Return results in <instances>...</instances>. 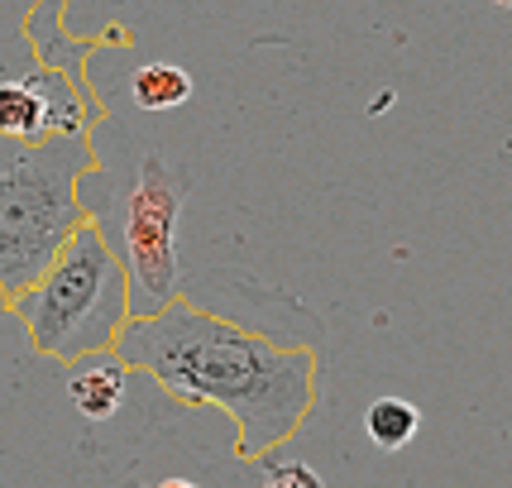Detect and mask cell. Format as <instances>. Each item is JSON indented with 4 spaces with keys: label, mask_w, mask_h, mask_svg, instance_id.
<instances>
[{
    "label": "cell",
    "mask_w": 512,
    "mask_h": 488,
    "mask_svg": "<svg viewBox=\"0 0 512 488\" xmlns=\"http://www.w3.org/2000/svg\"><path fill=\"white\" fill-rule=\"evenodd\" d=\"M130 374H149L178 407H216L235 422V455L264 465L321 407V340H283L245 316L178 292L154 316L115 335Z\"/></svg>",
    "instance_id": "1"
},
{
    "label": "cell",
    "mask_w": 512,
    "mask_h": 488,
    "mask_svg": "<svg viewBox=\"0 0 512 488\" xmlns=\"http://www.w3.org/2000/svg\"><path fill=\"white\" fill-rule=\"evenodd\" d=\"M91 173L96 149L87 134H0V307L44 273L77 225L96 216L82 201Z\"/></svg>",
    "instance_id": "2"
},
{
    "label": "cell",
    "mask_w": 512,
    "mask_h": 488,
    "mask_svg": "<svg viewBox=\"0 0 512 488\" xmlns=\"http://www.w3.org/2000/svg\"><path fill=\"white\" fill-rule=\"evenodd\" d=\"M5 311L24 326L29 350L58 364L115 350V335L130 321V283L101 216L77 225L44 273L5 302Z\"/></svg>",
    "instance_id": "3"
},
{
    "label": "cell",
    "mask_w": 512,
    "mask_h": 488,
    "mask_svg": "<svg viewBox=\"0 0 512 488\" xmlns=\"http://www.w3.org/2000/svg\"><path fill=\"white\" fill-rule=\"evenodd\" d=\"M187 173L163 154H144L120 206V268L130 283V316H154L178 297V225Z\"/></svg>",
    "instance_id": "4"
},
{
    "label": "cell",
    "mask_w": 512,
    "mask_h": 488,
    "mask_svg": "<svg viewBox=\"0 0 512 488\" xmlns=\"http://www.w3.org/2000/svg\"><path fill=\"white\" fill-rule=\"evenodd\" d=\"M0 134L5 139L87 134V106L63 72L0 77Z\"/></svg>",
    "instance_id": "5"
},
{
    "label": "cell",
    "mask_w": 512,
    "mask_h": 488,
    "mask_svg": "<svg viewBox=\"0 0 512 488\" xmlns=\"http://www.w3.org/2000/svg\"><path fill=\"white\" fill-rule=\"evenodd\" d=\"M67 398L72 407L87 417V422H111L115 412L125 407V393H130V364L115 355V350H101V355H87L77 364H67Z\"/></svg>",
    "instance_id": "6"
},
{
    "label": "cell",
    "mask_w": 512,
    "mask_h": 488,
    "mask_svg": "<svg viewBox=\"0 0 512 488\" xmlns=\"http://www.w3.org/2000/svg\"><path fill=\"white\" fill-rule=\"evenodd\" d=\"M130 96L139 111H178L192 101V72L178 63H144L130 77Z\"/></svg>",
    "instance_id": "7"
},
{
    "label": "cell",
    "mask_w": 512,
    "mask_h": 488,
    "mask_svg": "<svg viewBox=\"0 0 512 488\" xmlns=\"http://www.w3.org/2000/svg\"><path fill=\"white\" fill-rule=\"evenodd\" d=\"M364 431H369V441L379 450H402L422 431V412H417V402L407 398H374L369 412H364Z\"/></svg>",
    "instance_id": "8"
},
{
    "label": "cell",
    "mask_w": 512,
    "mask_h": 488,
    "mask_svg": "<svg viewBox=\"0 0 512 488\" xmlns=\"http://www.w3.org/2000/svg\"><path fill=\"white\" fill-rule=\"evenodd\" d=\"M259 488H326L307 460H264V484Z\"/></svg>",
    "instance_id": "9"
},
{
    "label": "cell",
    "mask_w": 512,
    "mask_h": 488,
    "mask_svg": "<svg viewBox=\"0 0 512 488\" xmlns=\"http://www.w3.org/2000/svg\"><path fill=\"white\" fill-rule=\"evenodd\" d=\"M154 488H201V484H192V479H163V484H154Z\"/></svg>",
    "instance_id": "10"
},
{
    "label": "cell",
    "mask_w": 512,
    "mask_h": 488,
    "mask_svg": "<svg viewBox=\"0 0 512 488\" xmlns=\"http://www.w3.org/2000/svg\"><path fill=\"white\" fill-rule=\"evenodd\" d=\"M493 5H508V10H512V0H493Z\"/></svg>",
    "instance_id": "11"
}]
</instances>
